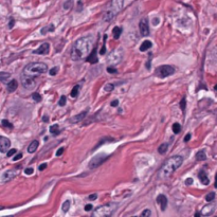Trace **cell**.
<instances>
[{
  "mask_svg": "<svg viewBox=\"0 0 217 217\" xmlns=\"http://www.w3.org/2000/svg\"><path fill=\"white\" fill-rule=\"evenodd\" d=\"M92 47V37L86 36L78 39L71 50V58L73 60H80L87 56Z\"/></svg>",
  "mask_w": 217,
  "mask_h": 217,
  "instance_id": "cell-1",
  "label": "cell"
},
{
  "mask_svg": "<svg viewBox=\"0 0 217 217\" xmlns=\"http://www.w3.org/2000/svg\"><path fill=\"white\" fill-rule=\"evenodd\" d=\"M183 162V158L181 156H173L165 161V163L162 165V167L159 171V177L160 178H167L176 171L177 169L181 166Z\"/></svg>",
  "mask_w": 217,
  "mask_h": 217,
  "instance_id": "cell-2",
  "label": "cell"
},
{
  "mask_svg": "<svg viewBox=\"0 0 217 217\" xmlns=\"http://www.w3.org/2000/svg\"><path fill=\"white\" fill-rule=\"evenodd\" d=\"M124 0H111L108 4V10L104 12L103 14V20L104 21H111L114 17L117 16V14L120 13L123 9Z\"/></svg>",
  "mask_w": 217,
  "mask_h": 217,
  "instance_id": "cell-3",
  "label": "cell"
},
{
  "mask_svg": "<svg viewBox=\"0 0 217 217\" xmlns=\"http://www.w3.org/2000/svg\"><path fill=\"white\" fill-rule=\"evenodd\" d=\"M48 71V67L46 64L43 63H32L25 66V68L23 69V74L32 78H36V76L40 75L43 73H46Z\"/></svg>",
  "mask_w": 217,
  "mask_h": 217,
  "instance_id": "cell-4",
  "label": "cell"
},
{
  "mask_svg": "<svg viewBox=\"0 0 217 217\" xmlns=\"http://www.w3.org/2000/svg\"><path fill=\"white\" fill-rule=\"evenodd\" d=\"M117 208V204H104V206H101L98 208H96L95 210L93 211L92 215L94 217H108L111 216L112 213L114 212Z\"/></svg>",
  "mask_w": 217,
  "mask_h": 217,
  "instance_id": "cell-5",
  "label": "cell"
},
{
  "mask_svg": "<svg viewBox=\"0 0 217 217\" xmlns=\"http://www.w3.org/2000/svg\"><path fill=\"white\" fill-rule=\"evenodd\" d=\"M174 73H175V68L171 65H163L155 70V74L160 78H167L169 75H173Z\"/></svg>",
  "mask_w": 217,
  "mask_h": 217,
  "instance_id": "cell-6",
  "label": "cell"
},
{
  "mask_svg": "<svg viewBox=\"0 0 217 217\" xmlns=\"http://www.w3.org/2000/svg\"><path fill=\"white\" fill-rule=\"evenodd\" d=\"M122 57H123V52L120 49H117V50H113L111 53L109 54V56L107 57V63L110 65V66H116L119 63H121Z\"/></svg>",
  "mask_w": 217,
  "mask_h": 217,
  "instance_id": "cell-7",
  "label": "cell"
},
{
  "mask_svg": "<svg viewBox=\"0 0 217 217\" xmlns=\"http://www.w3.org/2000/svg\"><path fill=\"white\" fill-rule=\"evenodd\" d=\"M108 156L105 155V154H100V155H96L95 157H93L90 160L89 164H88V166H89V169H96L98 166H100L102 163L104 162V161L107 160Z\"/></svg>",
  "mask_w": 217,
  "mask_h": 217,
  "instance_id": "cell-8",
  "label": "cell"
},
{
  "mask_svg": "<svg viewBox=\"0 0 217 217\" xmlns=\"http://www.w3.org/2000/svg\"><path fill=\"white\" fill-rule=\"evenodd\" d=\"M21 84L22 86L25 87V89H33L35 86H36V82H35L34 78L32 76H29V75H25V74L22 73L21 75Z\"/></svg>",
  "mask_w": 217,
  "mask_h": 217,
  "instance_id": "cell-9",
  "label": "cell"
},
{
  "mask_svg": "<svg viewBox=\"0 0 217 217\" xmlns=\"http://www.w3.org/2000/svg\"><path fill=\"white\" fill-rule=\"evenodd\" d=\"M139 29H140V32H141L142 36H147V35H149V25H148V21H147L146 18H142L141 20H140Z\"/></svg>",
  "mask_w": 217,
  "mask_h": 217,
  "instance_id": "cell-10",
  "label": "cell"
},
{
  "mask_svg": "<svg viewBox=\"0 0 217 217\" xmlns=\"http://www.w3.org/2000/svg\"><path fill=\"white\" fill-rule=\"evenodd\" d=\"M10 146H11V141L5 137H0V151L7 153Z\"/></svg>",
  "mask_w": 217,
  "mask_h": 217,
  "instance_id": "cell-11",
  "label": "cell"
},
{
  "mask_svg": "<svg viewBox=\"0 0 217 217\" xmlns=\"http://www.w3.org/2000/svg\"><path fill=\"white\" fill-rule=\"evenodd\" d=\"M49 51H50V45H49L48 43H43L38 49L33 51V53H34V54L43 55V54H48Z\"/></svg>",
  "mask_w": 217,
  "mask_h": 217,
  "instance_id": "cell-12",
  "label": "cell"
},
{
  "mask_svg": "<svg viewBox=\"0 0 217 217\" xmlns=\"http://www.w3.org/2000/svg\"><path fill=\"white\" fill-rule=\"evenodd\" d=\"M214 211H215V204H207V206H204V208L201 209L200 214L204 215V216H209V215L213 214Z\"/></svg>",
  "mask_w": 217,
  "mask_h": 217,
  "instance_id": "cell-13",
  "label": "cell"
},
{
  "mask_svg": "<svg viewBox=\"0 0 217 217\" xmlns=\"http://www.w3.org/2000/svg\"><path fill=\"white\" fill-rule=\"evenodd\" d=\"M16 176H17V172L14 171V169H10V171L5 172V173L3 174L2 180H3V182H7V181L14 179Z\"/></svg>",
  "mask_w": 217,
  "mask_h": 217,
  "instance_id": "cell-14",
  "label": "cell"
},
{
  "mask_svg": "<svg viewBox=\"0 0 217 217\" xmlns=\"http://www.w3.org/2000/svg\"><path fill=\"white\" fill-rule=\"evenodd\" d=\"M157 201H158V204H160L161 210L164 212L165 209H166V207H167V198H166V196H164V195H159V196L157 197Z\"/></svg>",
  "mask_w": 217,
  "mask_h": 217,
  "instance_id": "cell-15",
  "label": "cell"
},
{
  "mask_svg": "<svg viewBox=\"0 0 217 217\" xmlns=\"http://www.w3.org/2000/svg\"><path fill=\"white\" fill-rule=\"evenodd\" d=\"M86 60H87V62L91 63L92 65H93V64H96V63L98 62V56H96V48H93V50H92V52L90 53L89 56H87Z\"/></svg>",
  "mask_w": 217,
  "mask_h": 217,
  "instance_id": "cell-16",
  "label": "cell"
},
{
  "mask_svg": "<svg viewBox=\"0 0 217 217\" xmlns=\"http://www.w3.org/2000/svg\"><path fill=\"white\" fill-rule=\"evenodd\" d=\"M87 112H88V109L85 110V111H83V112H81V113H78V116H75V117L71 118V119H70V122H71V123H78V122L82 121V120L84 119L85 117H86Z\"/></svg>",
  "mask_w": 217,
  "mask_h": 217,
  "instance_id": "cell-17",
  "label": "cell"
},
{
  "mask_svg": "<svg viewBox=\"0 0 217 217\" xmlns=\"http://www.w3.org/2000/svg\"><path fill=\"white\" fill-rule=\"evenodd\" d=\"M198 177H199V180L201 181V183H204V185H208L210 183V180H209L208 176L206 175V172L204 171H200L198 174Z\"/></svg>",
  "mask_w": 217,
  "mask_h": 217,
  "instance_id": "cell-18",
  "label": "cell"
},
{
  "mask_svg": "<svg viewBox=\"0 0 217 217\" xmlns=\"http://www.w3.org/2000/svg\"><path fill=\"white\" fill-rule=\"evenodd\" d=\"M38 145H39V142L37 141V140H34V141H32L30 143V145L28 146V151L30 154H33L36 151V149L38 148Z\"/></svg>",
  "mask_w": 217,
  "mask_h": 217,
  "instance_id": "cell-19",
  "label": "cell"
},
{
  "mask_svg": "<svg viewBox=\"0 0 217 217\" xmlns=\"http://www.w3.org/2000/svg\"><path fill=\"white\" fill-rule=\"evenodd\" d=\"M17 87H18V83H17L16 80H12L11 82H9L7 84V90L10 92H13L17 89Z\"/></svg>",
  "mask_w": 217,
  "mask_h": 217,
  "instance_id": "cell-20",
  "label": "cell"
},
{
  "mask_svg": "<svg viewBox=\"0 0 217 217\" xmlns=\"http://www.w3.org/2000/svg\"><path fill=\"white\" fill-rule=\"evenodd\" d=\"M149 48H151V41L144 40L143 43H142L141 46H140V51H141V52H145V51H147Z\"/></svg>",
  "mask_w": 217,
  "mask_h": 217,
  "instance_id": "cell-21",
  "label": "cell"
},
{
  "mask_svg": "<svg viewBox=\"0 0 217 217\" xmlns=\"http://www.w3.org/2000/svg\"><path fill=\"white\" fill-rule=\"evenodd\" d=\"M122 33V29L119 27H114L113 30H112V34H113V38L114 39H119L120 36H121Z\"/></svg>",
  "mask_w": 217,
  "mask_h": 217,
  "instance_id": "cell-22",
  "label": "cell"
},
{
  "mask_svg": "<svg viewBox=\"0 0 217 217\" xmlns=\"http://www.w3.org/2000/svg\"><path fill=\"white\" fill-rule=\"evenodd\" d=\"M167 149H169V144L167 143H162L160 146L158 147V151H159V154H161V155H164V154L167 151Z\"/></svg>",
  "mask_w": 217,
  "mask_h": 217,
  "instance_id": "cell-23",
  "label": "cell"
},
{
  "mask_svg": "<svg viewBox=\"0 0 217 217\" xmlns=\"http://www.w3.org/2000/svg\"><path fill=\"white\" fill-rule=\"evenodd\" d=\"M207 159V156L204 151H199L198 153L196 154V160L197 161H204Z\"/></svg>",
  "mask_w": 217,
  "mask_h": 217,
  "instance_id": "cell-24",
  "label": "cell"
},
{
  "mask_svg": "<svg viewBox=\"0 0 217 217\" xmlns=\"http://www.w3.org/2000/svg\"><path fill=\"white\" fill-rule=\"evenodd\" d=\"M50 133H52L53 136L58 135V133H60V127H58V124H53V125L50 126Z\"/></svg>",
  "mask_w": 217,
  "mask_h": 217,
  "instance_id": "cell-25",
  "label": "cell"
},
{
  "mask_svg": "<svg viewBox=\"0 0 217 217\" xmlns=\"http://www.w3.org/2000/svg\"><path fill=\"white\" fill-rule=\"evenodd\" d=\"M53 31H54V25H47V27L43 28V29H41V31H40V33L43 35H45L47 32H53Z\"/></svg>",
  "mask_w": 217,
  "mask_h": 217,
  "instance_id": "cell-26",
  "label": "cell"
},
{
  "mask_svg": "<svg viewBox=\"0 0 217 217\" xmlns=\"http://www.w3.org/2000/svg\"><path fill=\"white\" fill-rule=\"evenodd\" d=\"M172 129H173V133L177 135L181 131V125L179 123H174L173 126H172Z\"/></svg>",
  "mask_w": 217,
  "mask_h": 217,
  "instance_id": "cell-27",
  "label": "cell"
},
{
  "mask_svg": "<svg viewBox=\"0 0 217 217\" xmlns=\"http://www.w3.org/2000/svg\"><path fill=\"white\" fill-rule=\"evenodd\" d=\"M78 90H80V86H78V85L74 86L73 89H72V91H71L70 95L72 96V98H76V96L78 95Z\"/></svg>",
  "mask_w": 217,
  "mask_h": 217,
  "instance_id": "cell-28",
  "label": "cell"
},
{
  "mask_svg": "<svg viewBox=\"0 0 217 217\" xmlns=\"http://www.w3.org/2000/svg\"><path fill=\"white\" fill-rule=\"evenodd\" d=\"M106 39H107V35H104V39H103V46H102V48H101V50H100V54L101 55H104L106 53V46H105V43H106Z\"/></svg>",
  "mask_w": 217,
  "mask_h": 217,
  "instance_id": "cell-29",
  "label": "cell"
},
{
  "mask_svg": "<svg viewBox=\"0 0 217 217\" xmlns=\"http://www.w3.org/2000/svg\"><path fill=\"white\" fill-rule=\"evenodd\" d=\"M10 76H11V74L7 73V72H0V81H2V82L10 78Z\"/></svg>",
  "mask_w": 217,
  "mask_h": 217,
  "instance_id": "cell-30",
  "label": "cell"
},
{
  "mask_svg": "<svg viewBox=\"0 0 217 217\" xmlns=\"http://www.w3.org/2000/svg\"><path fill=\"white\" fill-rule=\"evenodd\" d=\"M70 200H66L64 202V204H63V206H62V209H63V211H64V212H68L69 211V209H70Z\"/></svg>",
  "mask_w": 217,
  "mask_h": 217,
  "instance_id": "cell-31",
  "label": "cell"
},
{
  "mask_svg": "<svg viewBox=\"0 0 217 217\" xmlns=\"http://www.w3.org/2000/svg\"><path fill=\"white\" fill-rule=\"evenodd\" d=\"M73 5V0H67L66 2L64 3V9L65 10H70Z\"/></svg>",
  "mask_w": 217,
  "mask_h": 217,
  "instance_id": "cell-32",
  "label": "cell"
},
{
  "mask_svg": "<svg viewBox=\"0 0 217 217\" xmlns=\"http://www.w3.org/2000/svg\"><path fill=\"white\" fill-rule=\"evenodd\" d=\"M214 198H215V193L214 192L209 193V194L206 196V200L208 201V202H211L212 200H214Z\"/></svg>",
  "mask_w": 217,
  "mask_h": 217,
  "instance_id": "cell-33",
  "label": "cell"
},
{
  "mask_svg": "<svg viewBox=\"0 0 217 217\" xmlns=\"http://www.w3.org/2000/svg\"><path fill=\"white\" fill-rule=\"evenodd\" d=\"M185 107H186V98H182L180 101V108L182 111H185Z\"/></svg>",
  "mask_w": 217,
  "mask_h": 217,
  "instance_id": "cell-34",
  "label": "cell"
},
{
  "mask_svg": "<svg viewBox=\"0 0 217 217\" xmlns=\"http://www.w3.org/2000/svg\"><path fill=\"white\" fill-rule=\"evenodd\" d=\"M32 98L35 101V102H40V101H41V95L38 93V92H34V93L32 94Z\"/></svg>",
  "mask_w": 217,
  "mask_h": 217,
  "instance_id": "cell-35",
  "label": "cell"
},
{
  "mask_svg": "<svg viewBox=\"0 0 217 217\" xmlns=\"http://www.w3.org/2000/svg\"><path fill=\"white\" fill-rule=\"evenodd\" d=\"M104 89H105L107 92H111L112 90L114 89V85L113 84H106L105 87H104Z\"/></svg>",
  "mask_w": 217,
  "mask_h": 217,
  "instance_id": "cell-36",
  "label": "cell"
},
{
  "mask_svg": "<svg viewBox=\"0 0 217 217\" xmlns=\"http://www.w3.org/2000/svg\"><path fill=\"white\" fill-rule=\"evenodd\" d=\"M66 101H67V98H66V96L65 95H62L60 96V101H58V105L60 106H65L66 105Z\"/></svg>",
  "mask_w": 217,
  "mask_h": 217,
  "instance_id": "cell-37",
  "label": "cell"
},
{
  "mask_svg": "<svg viewBox=\"0 0 217 217\" xmlns=\"http://www.w3.org/2000/svg\"><path fill=\"white\" fill-rule=\"evenodd\" d=\"M84 9V5H83V1L82 0H78V7H76V12H82Z\"/></svg>",
  "mask_w": 217,
  "mask_h": 217,
  "instance_id": "cell-38",
  "label": "cell"
},
{
  "mask_svg": "<svg viewBox=\"0 0 217 217\" xmlns=\"http://www.w3.org/2000/svg\"><path fill=\"white\" fill-rule=\"evenodd\" d=\"M107 72H108V73H111V74H116L118 72V70L114 68L113 66H109L107 68Z\"/></svg>",
  "mask_w": 217,
  "mask_h": 217,
  "instance_id": "cell-39",
  "label": "cell"
},
{
  "mask_svg": "<svg viewBox=\"0 0 217 217\" xmlns=\"http://www.w3.org/2000/svg\"><path fill=\"white\" fill-rule=\"evenodd\" d=\"M141 216L145 217V216H151V211L149 210V209H146V210H144L143 212L141 213Z\"/></svg>",
  "mask_w": 217,
  "mask_h": 217,
  "instance_id": "cell-40",
  "label": "cell"
},
{
  "mask_svg": "<svg viewBox=\"0 0 217 217\" xmlns=\"http://www.w3.org/2000/svg\"><path fill=\"white\" fill-rule=\"evenodd\" d=\"M2 125L4 126V127H9V128H13V125H12L11 123H10L7 120H2Z\"/></svg>",
  "mask_w": 217,
  "mask_h": 217,
  "instance_id": "cell-41",
  "label": "cell"
},
{
  "mask_svg": "<svg viewBox=\"0 0 217 217\" xmlns=\"http://www.w3.org/2000/svg\"><path fill=\"white\" fill-rule=\"evenodd\" d=\"M58 72V67H54V68H52V69H50V75H52V76H54L55 74Z\"/></svg>",
  "mask_w": 217,
  "mask_h": 217,
  "instance_id": "cell-42",
  "label": "cell"
},
{
  "mask_svg": "<svg viewBox=\"0 0 217 217\" xmlns=\"http://www.w3.org/2000/svg\"><path fill=\"white\" fill-rule=\"evenodd\" d=\"M25 175H32L34 173V169H33V167H28V169H25Z\"/></svg>",
  "mask_w": 217,
  "mask_h": 217,
  "instance_id": "cell-43",
  "label": "cell"
},
{
  "mask_svg": "<svg viewBox=\"0 0 217 217\" xmlns=\"http://www.w3.org/2000/svg\"><path fill=\"white\" fill-rule=\"evenodd\" d=\"M15 154H16V149H15V148H12V149H10V151H7V157H12V156L15 155Z\"/></svg>",
  "mask_w": 217,
  "mask_h": 217,
  "instance_id": "cell-44",
  "label": "cell"
},
{
  "mask_svg": "<svg viewBox=\"0 0 217 217\" xmlns=\"http://www.w3.org/2000/svg\"><path fill=\"white\" fill-rule=\"evenodd\" d=\"M21 158H22V154H21V153H19V154H17V155H16V156H15V157L13 158V160H14V161L20 160Z\"/></svg>",
  "mask_w": 217,
  "mask_h": 217,
  "instance_id": "cell-45",
  "label": "cell"
},
{
  "mask_svg": "<svg viewBox=\"0 0 217 217\" xmlns=\"http://www.w3.org/2000/svg\"><path fill=\"white\" fill-rule=\"evenodd\" d=\"M64 151H65L64 147H60V148L56 151V156H62V155H63V153H64Z\"/></svg>",
  "mask_w": 217,
  "mask_h": 217,
  "instance_id": "cell-46",
  "label": "cell"
},
{
  "mask_svg": "<svg viewBox=\"0 0 217 217\" xmlns=\"http://www.w3.org/2000/svg\"><path fill=\"white\" fill-rule=\"evenodd\" d=\"M92 209H93V207H92V204H86V207H85V210L87 211V212H89V211H91Z\"/></svg>",
  "mask_w": 217,
  "mask_h": 217,
  "instance_id": "cell-47",
  "label": "cell"
},
{
  "mask_svg": "<svg viewBox=\"0 0 217 217\" xmlns=\"http://www.w3.org/2000/svg\"><path fill=\"white\" fill-rule=\"evenodd\" d=\"M193 183V179L192 178H187L185 179V184L186 185H191Z\"/></svg>",
  "mask_w": 217,
  "mask_h": 217,
  "instance_id": "cell-48",
  "label": "cell"
},
{
  "mask_svg": "<svg viewBox=\"0 0 217 217\" xmlns=\"http://www.w3.org/2000/svg\"><path fill=\"white\" fill-rule=\"evenodd\" d=\"M118 105H119V101H118V100H114V101H112V102H111V106H112V107H117Z\"/></svg>",
  "mask_w": 217,
  "mask_h": 217,
  "instance_id": "cell-49",
  "label": "cell"
},
{
  "mask_svg": "<svg viewBox=\"0 0 217 217\" xmlns=\"http://www.w3.org/2000/svg\"><path fill=\"white\" fill-rule=\"evenodd\" d=\"M96 197H98V195H96V194H91V195H89V197H88V198H89V200H95Z\"/></svg>",
  "mask_w": 217,
  "mask_h": 217,
  "instance_id": "cell-50",
  "label": "cell"
},
{
  "mask_svg": "<svg viewBox=\"0 0 217 217\" xmlns=\"http://www.w3.org/2000/svg\"><path fill=\"white\" fill-rule=\"evenodd\" d=\"M191 137H192V136H191V133H187V135L184 137V142H189V141H190Z\"/></svg>",
  "mask_w": 217,
  "mask_h": 217,
  "instance_id": "cell-51",
  "label": "cell"
},
{
  "mask_svg": "<svg viewBox=\"0 0 217 217\" xmlns=\"http://www.w3.org/2000/svg\"><path fill=\"white\" fill-rule=\"evenodd\" d=\"M14 23H15V20H14L13 18H11V20H10V25H9V28H10V29H12V28L14 27Z\"/></svg>",
  "mask_w": 217,
  "mask_h": 217,
  "instance_id": "cell-52",
  "label": "cell"
},
{
  "mask_svg": "<svg viewBox=\"0 0 217 217\" xmlns=\"http://www.w3.org/2000/svg\"><path fill=\"white\" fill-rule=\"evenodd\" d=\"M46 167H47V164H46V163H43V164L39 165V167H38V169H39V171H43V169H46Z\"/></svg>",
  "mask_w": 217,
  "mask_h": 217,
  "instance_id": "cell-53",
  "label": "cell"
},
{
  "mask_svg": "<svg viewBox=\"0 0 217 217\" xmlns=\"http://www.w3.org/2000/svg\"><path fill=\"white\" fill-rule=\"evenodd\" d=\"M159 23V18H154L153 19V25H157Z\"/></svg>",
  "mask_w": 217,
  "mask_h": 217,
  "instance_id": "cell-54",
  "label": "cell"
},
{
  "mask_svg": "<svg viewBox=\"0 0 217 217\" xmlns=\"http://www.w3.org/2000/svg\"><path fill=\"white\" fill-rule=\"evenodd\" d=\"M43 122H48L49 121V118L47 117V116H43Z\"/></svg>",
  "mask_w": 217,
  "mask_h": 217,
  "instance_id": "cell-55",
  "label": "cell"
},
{
  "mask_svg": "<svg viewBox=\"0 0 217 217\" xmlns=\"http://www.w3.org/2000/svg\"><path fill=\"white\" fill-rule=\"evenodd\" d=\"M214 186L217 189V173H216V176H215V184H214Z\"/></svg>",
  "mask_w": 217,
  "mask_h": 217,
  "instance_id": "cell-56",
  "label": "cell"
},
{
  "mask_svg": "<svg viewBox=\"0 0 217 217\" xmlns=\"http://www.w3.org/2000/svg\"><path fill=\"white\" fill-rule=\"evenodd\" d=\"M214 90H216V91H217V85H216V86L214 87Z\"/></svg>",
  "mask_w": 217,
  "mask_h": 217,
  "instance_id": "cell-57",
  "label": "cell"
},
{
  "mask_svg": "<svg viewBox=\"0 0 217 217\" xmlns=\"http://www.w3.org/2000/svg\"><path fill=\"white\" fill-rule=\"evenodd\" d=\"M2 209H3L2 207H0V210H2Z\"/></svg>",
  "mask_w": 217,
  "mask_h": 217,
  "instance_id": "cell-58",
  "label": "cell"
}]
</instances>
